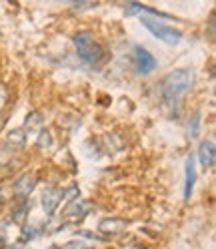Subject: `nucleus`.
I'll use <instances>...</instances> for the list:
<instances>
[{
  "instance_id": "1",
  "label": "nucleus",
  "mask_w": 216,
  "mask_h": 249,
  "mask_svg": "<svg viewBox=\"0 0 216 249\" xmlns=\"http://www.w3.org/2000/svg\"><path fill=\"white\" fill-rule=\"evenodd\" d=\"M194 83V72L190 69H178L172 71L164 76L162 81V90H164V99H176L182 92H186Z\"/></svg>"
},
{
  "instance_id": "2",
  "label": "nucleus",
  "mask_w": 216,
  "mask_h": 249,
  "mask_svg": "<svg viewBox=\"0 0 216 249\" xmlns=\"http://www.w3.org/2000/svg\"><path fill=\"white\" fill-rule=\"evenodd\" d=\"M72 42L76 46V53H78V56L88 62V65H98V62L102 60L104 56V51L102 46L98 42H94V38H92L90 33H78L72 36Z\"/></svg>"
},
{
  "instance_id": "3",
  "label": "nucleus",
  "mask_w": 216,
  "mask_h": 249,
  "mask_svg": "<svg viewBox=\"0 0 216 249\" xmlns=\"http://www.w3.org/2000/svg\"><path fill=\"white\" fill-rule=\"evenodd\" d=\"M140 22L150 30V33H152L154 36L160 38V40H162V42H166V44H178V42H180V38H182V33H180V30H176V28H172V26L162 24L158 18L142 17V18H140Z\"/></svg>"
},
{
  "instance_id": "4",
  "label": "nucleus",
  "mask_w": 216,
  "mask_h": 249,
  "mask_svg": "<svg viewBox=\"0 0 216 249\" xmlns=\"http://www.w3.org/2000/svg\"><path fill=\"white\" fill-rule=\"evenodd\" d=\"M132 65L136 67V71L140 74H150L156 69V58H154L152 53L146 51L144 46H136L132 51Z\"/></svg>"
},
{
  "instance_id": "5",
  "label": "nucleus",
  "mask_w": 216,
  "mask_h": 249,
  "mask_svg": "<svg viewBox=\"0 0 216 249\" xmlns=\"http://www.w3.org/2000/svg\"><path fill=\"white\" fill-rule=\"evenodd\" d=\"M64 193L60 191V189H54V187H48V189H44L42 193V199H40V203H42V209L46 215H52L58 207V203L62 201Z\"/></svg>"
},
{
  "instance_id": "6",
  "label": "nucleus",
  "mask_w": 216,
  "mask_h": 249,
  "mask_svg": "<svg viewBox=\"0 0 216 249\" xmlns=\"http://www.w3.org/2000/svg\"><path fill=\"white\" fill-rule=\"evenodd\" d=\"M98 229L104 233V235H118L126 229V221L120 219V217H106L98 223Z\"/></svg>"
},
{
  "instance_id": "7",
  "label": "nucleus",
  "mask_w": 216,
  "mask_h": 249,
  "mask_svg": "<svg viewBox=\"0 0 216 249\" xmlns=\"http://www.w3.org/2000/svg\"><path fill=\"white\" fill-rule=\"evenodd\" d=\"M34 185H36V177L32 173H26L14 183V193H16L18 197H28L30 193H32Z\"/></svg>"
},
{
  "instance_id": "8",
  "label": "nucleus",
  "mask_w": 216,
  "mask_h": 249,
  "mask_svg": "<svg viewBox=\"0 0 216 249\" xmlns=\"http://www.w3.org/2000/svg\"><path fill=\"white\" fill-rule=\"evenodd\" d=\"M184 173H186V181H184V199L190 201L194 179H196V169H194V157H192V155L186 159V165H184Z\"/></svg>"
},
{
  "instance_id": "9",
  "label": "nucleus",
  "mask_w": 216,
  "mask_h": 249,
  "mask_svg": "<svg viewBox=\"0 0 216 249\" xmlns=\"http://www.w3.org/2000/svg\"><path fill=\"white\" fill-rule=\"evenodd\" d=\"M214 157H216V149H214V141H202L198 147V159L202 163V167H212L214 165Z\"/></svg>"
},
{
  "instance_id": "10",
  "label": "nucleus",
  "mask_w": 216,
  "mask_h": 249,
  "mask_svg": "<svg viewBox=\"0 0 216 249\" xmlns=\"http://www.w3.org/2000/svg\"><path fill=\"white\" fill-rule=\"evenodd\" d=\"M86 209H88V203H82V201H72V203L66 207V217H68V221H78L80 217L86 215Z\"/></svg>"
},
{
  "instance_id": "11",
  "label": "nucleus",
  "mask_w": 216,
  "mask_h": 249,
  "mask_svg": "<svg viewBox=\"0 0 216 249\" xmlns=\"http://www.w3.org/2000/svg\"><path fill=\"white\" fill-rule=\"evenodd\" d=\"M6 143H8L10 149H12V147L22 149L24 143H26V133H24V129H12V131L8 133V137H6Z\"/></svg>"
},
{
  "instance_id": "12",
  "label": "nucleus",
  "mask_w": 216,
  "mask_h": 249,
  "mask_svg": "<svg viewBox=\"0 0 216 249\" xmlns=\"http://www.w3.org/2000/svg\"><path fill=\"white\" fill-rule=\"evenodd\" d=\"M42 123H44V119H42L40 113H30V115L26 117V131L36 133V131L42 127ZM26 131H24V133H26Z\"/></svg>"
},
{
  "instance_id": "13",
  "label": "nucleus",
  "mask_w": 216,
  "mask_h": 249,
  "mask_svg": "<svg viewBox=\"0 0 216 249\" xmlns=\"http://www.w3.org/2000/svg\"><path fill=\"white\" fill-rule=\"evenodd\" d=\"M198 127H200V113H194L190 123H188V135H190V139H194L198 135Z\"/></svg>"
},
{
  "instance_id": "14",
  "label": "nucleus",
  "mask_w": 216,
  "mask_h": 249,
  "mask_svg": "<svg viewBox=\"0 0 216 249\" xmlns=\"http://www.w3.org/2000/svg\"><path fill=\"white\" fill-rule=\"evenodd\" d=\"M50 145H52V135H50V131H40V137H38V147H42V149H50Z\"/></svg>"
},
{
  "instance_id": "15",
  "label": "nucleus",
  "mask_w": 216,
  "mask_h": 249,
  "mask_svg": "<svg viewBox=\"0 0 216 249\" xmlns=\"http://www.w3.org/2000/svg\"><path fill=\"white\" fill-rule=\"evenodd\" d=\"M142 10H144V6H142V4H138V2H130V4L126 6L124 14H126V17H132V14H136V12H142Z\"/></svg>"
},
{
  "instance_id": "16",
  "label": "nucleus",
  "mask_w": 216,
  "mask_h": 249,
  "mask_svg": "<svg viewBox=\"0 0 216 249\" xmlns=\"http://www.w3.org/2000/svg\"><path fill=\"white\" fill-rule=\"evenodd\" d=\"M78 235L86 239H94V241H104V235H96V233H90V231H78Z\"/></svg>"
},
{
  "instance_id": "17",
  "label": "nucleus",
  "mask_w": 216,
  "mask_h": 249,
  "mask_svg": "<svg viewBox=\"0 0 216 249\" xmlns=\"http://www.w3.org/2000/svg\"><path fill=\"white\" fill-rule=\"evenodd\" d=\"M12 219L16 221V223H22V221L26 219V207H20V209H16V213L12 215Z\"/></svg>"
},
{
  "instance_id": "18",
  "label": "nucleus",
  "mask_w": 216,
  "mask_h": 249,
  "mask_svg": "<svg viewBox=\"0 0 216 249\" xmlns=\"http://www.w3.org/2000/svg\"><path fill=\"white\" fill-rule=\"evenodd\" d=\"M62 249H86V245L82 241H68L62 245Z\"/></svg>"
},
{
  "instance_id": "19",
  "label": "nucleus",
  "mask_w": 216,
  "mask_h": 249,
  "mask_svg": "<svg viewBox=\"0 0 216 249\" xmlns=\"http://www.w3.org/2000/svg\"><path fill=\"white\" fill-rule=\"evenodd\" d=\"M8 159H10V147L0 149V167H2V165H4Z\"/></svg>"
},
{
  "instance_id": "20",
  "label": "nucleus",
  "mask_w": 216,
  "mask_h": 249,
  "mask_svg": "<svg viewBox=\"0 0 216 249\" xmlns=\"http://www.w3.org/2000/svg\"><path fill=\"white\" fill-rule=\"evenodd\" d=\"M76 195H80V191H78V187H70V189L66 191V201H76Z\"/></svg>"
},
{
  "instance_id": "21",
  "label": "nucleus",
  "mask_w": 216,
  "mask_h": 249,
  "mask_svg": "<svg viewBox=\"0 0 216 249\" xmlns=\"http://www.w3.org/2000/svg\"><path fill=\"white\" fill-rule=\"evenodd\" d=\"M6 97H8V95H6V89H4V87H0V108L6 105Z\"/></svg>"
},
{
  "instance_id": "22",
  "label": "nucleus",
  "mask_w": 216,
  "mask_h": 249,
  "mask_svg": "<svg viewBox=\"0 0 216 249\" xmlns=\"http://www.w3.org/2000/svg\"><path fill=\"white\" fill-rule=\"evenodd\" d=\"M6 249H24V243H18V245H8Z\"/></svg>"
},
{
  "instance_id": "23",
  "label": "nucleus",
  "mask_w": 216,
  "mask_h": 249,
  "mask_svg": "<svg viewBox=\"0 0 216 249\" xmlns=\"http://www.w3.org/2000/svg\"><path fill=\"white\" fill-rule=\"evenodd\" d=\"M0 127H2V119H0Z\"/></svg>"
}]
</instances>
